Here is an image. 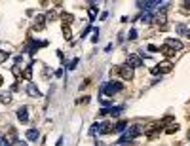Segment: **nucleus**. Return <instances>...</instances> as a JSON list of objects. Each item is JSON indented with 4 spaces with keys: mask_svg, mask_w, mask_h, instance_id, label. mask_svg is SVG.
Wrapping results in <instances>:
<instances>
[{
    "mask_svg": "<svg viewBox=\"0 0 190 146\" xmlns=\"http://www.w3.org/2000/svg\"><path fill=\"white\" fill-rule=\"evenodd\" d=\"M141 65H143V59L139 57V55H135V53H129L127 55V66L135 69V66H141Z\"/></svg>",
    "mask_w": 190,
    "mask_h": 146,
    "instance_id": "f257e3e1",
    "label": "nucleus"
},
{
    "mask_svg": "<svg viewBox=\"0 0 190 146\" xmlns=\"http://www.w3.org/2000/svg\"><path fill=\"white\" fill-rule=\"evenodd\" d=\"M118 74L124 78V80H131V78H133V69L127 66V65H124V66H120V69H118Z\"/></svg>",
    "mask_w": 190,
    "mask_h": 146,
    "instance_id": "f03ea898",
    "label": "nucleus"
},
{
    "mask_svg": "<svg viewBox=\"0 0 190 146\" xmlns=\"http://www.w3.org/2000/svg\"><path fill=\"white\" fill-rule=\"evenodd\" d=\"M165 46L171 48V49L175 51V49H183V42L177 40V38H167V40H165Z\"/></svg>",
    "mask_w": 190,
    "mask_h": 146,
    "instance_id": "7ed1b4c3",
    "label": "nucleus"
},
{
    "mask_svg": "<svg viewBox=\"0 0 190 146\" xmlns=\"http://www.w3.org/2000/svg\"><path fill=\"white\" fill-rule=\"evenodd\" d=\"M97 129H99V135H107V133H112V131H114V127L110 125L108 121H103V123H101V125H99Z\"/></svg>",
    "mask_w": 190,
    "mask_h": 146,
    "instance_id": "20e7f679",
    "label": "nucleus"
},
{
    "mask_svg": "<svg viewBox=\"0 0 190 146\" xmlns=\"http://www.w3.org/2000/svg\"><path fill=\"white\" fill-rule=\"evenodd\" d=\"M158 70H160L162 74H167V72H171V70H173V65H171L169 61H165V63H160V65H158Z\"/></svg>",
    "mask_w": 190,
    "mask_h": 146,
    "instance_id": "39448f33",
    "label": "nucleus"
},
{
    "mask_svg": "<svg viewBox=\"0 0 190 146\" xmlns=\"http://www.w3.org/2000/svg\"><path fill=\"white\" fill-rule=\"evenodd\" d=\"M27 93L30 95V97H42V93H40V89L34 85V84H29L27 85Z\"/></svg>",
    "mask_w": 190,
    "mask_h": 146,
    "instance_id": "423d86ee",
    "label": "nucleus"
},
{
    "mask_svg": "<svg viewBox=\"0 0 190 146\" xmlns=\"http://www.w3.org/2000/svg\"><path fill=\"white\" fill-rule=\"evenodd\" d=\"M17 118L19 121H29V114H27V106H21L17 110Z\"/></svg>",
    "mask_w": 190,
    "mask_h": 146,
    "instance_id": "0eeeda50",
    "label": "nucleus"
},
{
    "mask_svg": "<svg viewBox=\"0 0 190 146\" xmlns=\"http://www.w3.org/2000/svg\"><path fill=\"white\" fill-rule=\"evenodd\" d=\"M44 21H46L44 15H36V19H34V30H42L44 29Z\"/></svg>",
    "mask_w": 190,
    "mask_h": 146,
    "instance_id": "6e6552de",
    "label": "nucleus"
},
{
    "mask_svg": "<svg viewBox=\"0 0 190 146\" xmlns=\"http://www.w3.org/2000/svg\"><path fill=\"white\" fill-rule=\"evenodd\" d=\"M38 135H40L38 129H29V131H27V139H29V140H38Z\"/></svg>",
    "mask_w": 190,
    "mask_h": 146,
    "instance_id": "1a4fd4ad",
    "label": "nucleus"
},
{
    "mask_svg": "<svg viewBox=\"0 0 190 146\" xmlns=\"http://www.w3.org/2000/svg\"><path fill=\"white\" fill-rule=\"evenodd\" d=\"M0 103L10 105V103H12V95H10V93H0Z\"/></svg>",
    "mask_w": 190,
    "mask_h": 146,
    "instance_id": "9d476101",
    "label": "nucleus"
},
{
    "mask_svg": "<svg viewBox=\"0 0 190 146\" xmlns=\"http://www.w3.org/2000/svg\"><path fill=\"white\" fill-rule=\"evenodd\" d=\"M126 125H127V123H126V120H122V121H118L116 125H114V131H116V133H122V131L126 129Z\"/></svg>",
    "mask_w": 190,
    "mask_h": 146,
    "instance_id": "9b49d317",
    "label": "nucleus"
},
{
    "mask_svg": "<svg viewBox=\"0 0 190 146\" xmlns=\"http://www.w3.org/2000/svg\"><path fill=\"white\" fill-rule=\"evenodd\" d=\"M162 53L165 55V57H171V55H175V51H173L171 48H167V46H164V48H162Z\"/></svg>",
    "mask_w": 190,
    "mask_h": 146,
    "instance_id": "f8f14e48",
    "label": "nucleus"
},
{
    "mask_svg": "<svg viewBox=\"0 0 190 146\" xmlns=\"http://www.w3.org/2000/svg\"><path fill=\"white\" fill-rule=\"evenodd\" d=\"M63 34H65V38H67V40H71V36H72V32H71L69 25H63Z\"/></svg>",
    "mask_w": 190,
    "mask_h": 146,
    "instance_id": "ddd939ff",
    "label": "nucleus"
},
{
    "mask_svg": "<svg viewBox=\"0 0 190 146\" xmlns=\"http://www.w3.org/2000/svg\"><path fill=\"white\" fill-rule=\"evenodd\" d=\"M10 142H19V140H17V133H15L14 127L10 129Z\"/></svg>",
    "mask_w": 190,
    "mask_h": 146,
    "instance_id": "4468645a",
    "label": "nucleus"
},
{
    "mask_svg": "<svg viewBox=\"0 0 190 146\" xmlns=\"http://www.w3.org/2000/svg\"><path fill=\"white\" fill-rule=\"evenodd\" d=\"M23 76H25V80H30V78H32V69H30V66H27V69L23 70Z\"/></svg>",
    "mask_w": 190,
    "mask_h": 146,
    "instance_id": "2eb2a0df",
    "label": "nucleus"
},
{
    "mask_svg": "<svg viewBox=\"0 0 190 146\" xmlns=\"http://www.w3.org/2000/svg\"><path fill=\"white\" fill-rule=\"evenodd\" d=\"M61 17H63V21H65V25H67V23H72V21H74V17H72L71 14H63Z\"/></svg>",
    "mask_w": 190,
    "mask_h": 146,
    "instance_id": "dca6fc26",
    "label": "nucleus"
},
{
    "mask_svg": "<svg viewBox=\"0 0 190 146\" xmlns=\"http://www.w3.org/2000/svg\"><path fill=\"white\" fill-rule=\"evenodd\" d=\"M95 15H97V6H91V8H89V19H95Z\"/></svg>",
    "mask_w": 190,
    "mask_h": 146,
    "instance_id": "f3484780",
    "label": "nucleus"
},
{
    "mask_svg": "<svg viewBox=\"0 0 190 146\" xmlns=\"http://www.w3.org/2000/svg\"><path fill=\"white\" fill-rule=\"evenodd\" d=\"M175 30L179 32V34H184V32H186V25H183V23H181V25H177V27H175Z\"/></svg>",
    "mask_w": 190,
    "mask_h": 146,
    "instance_id": "a211bd4d",
    "label": "nucleus"
},
{
    "mask_svg": "<svg viewBox=\"0 0 190 146\" xmlns=\"http://www.w3.org/2000/svg\"><path fill=\"white\" fill-rule=\"evenodd\" d=\"M120 112H122V106H112L110 108V114L112 116H120Z\"/></svg>",
    "mask_w": 190,
    "mask_h": 146,
    "instance_id": "6ab92c4d",
    "label": "nucleus"
},
{
    "mask_svg": "<svg viewBox=\"0 0 190 146\" xmlns=\"http://www.w3.org/2000/svg\"><path fill=\"white\" fill-rule=\"evenodd\" d=\"M0 146H12V142H10L6 137H2V135H0Z\"/></svg>",
    "mask_w": 190,
    "mask_h": 146,
    "instance_id": "aec40b11",
    "label": "nucleus"
},
{
    "mask_svg": "<svg viewBox=\"0 0 190 146\" xmlns=\"http://www.w3.org/2000/svg\"><path fill=\"white\" fill-rule=\"evenodd\" d=\"M177 129H179V127H177L175 123H173V125H169V127L165 129V133H169V135H173V133H177Z\"/></svg>",
    "mask_w": 190,
    "mask_h": 146,
    "instance_id": "412c9836",
    "label": "nucleus"
},
{
    "mask_svg": "<svg viewBox=\"0 0 190 146\" xmlns=\"http://www.w3.org/2000/svg\"><path fill=\"white\" fill-rule=\"evenodd\" d=\"M12 72H14V76H17V78L21 76V69H19L17 65H15V66H12Z\"/></svg>",
    "mask_w": 190,
    "mask_h": 146,
    "instance_id": "4be33fe9",
    "label": "nucleus"
},
{
    "mask_svg": "<svg viewBox=\"0 0 190 146\" xmlns=\"http://www.w3.org/2000/svg\"><path fill=\"white\" fill-rule=\"evenodd\" d=\"M8 55H10L8 51H0V63H2V61H6V59H8Z\"/></svg>",
    "mask_w": 190,
    "mask_h": 146,
    "instance_id": "5701e85b",
    "label": "nucleus"
},
{
    "mask_svg": "<svg viewBox=\"0 0 190 146\" xmlns=\"http://www.w3.org/2000/svg\"><path fill=\"white\" fill-rule=\"evenodd\" d=\"M137 38V30L133 29V30H129V40H135Z\"/></svg>",
    "mask_w": 190,
    "mask_h": 146,
    "instance_id": "b1692460",
    "label": "nucleus"
},
{
    "mask_svg": "<svg viewBox=\"0 0 190 146\" xmlns=\"http://www.w3.org/2000/svg\"><path fill=\"white\" fill-rule=\"evenodd\" d=\"M76 63H78V59H72V61H71V66H69V69H71V70H72V69H74V66H76Z\"/></svg>",
    "mask_w": 190,
    "mask_h": 146,
    "instance_id": "393cba45",
    "label": "nucleus"
},
{
    "mask_svg": "<svg viewBox=\"0 0 190 146\" xmlns=\"http://www.w3.org/2000/svg\"><path fill=\"white\" fill-rule=\"evenodd\" d=\"M148 51L154 53V51H158V48H156V46H148Z\"/></svg>",
    "mask_w": 190,
    "mask_h": 146,
    "instance_id": "a878e982",
    "label": "nucleus"
},
{
    "mask_svg": "<svg viewBox=\"0 0 190 146\" xmlns=\"http://www.w3.org/2000/svg\"><path fill=\"white\" fill-rule=\"evenodd\" d=\"M183 6H184V10H190V2H183Z\"/></svg>",
    "mask_w": 190,
    "mask_h": 146,
    "instance_id": "bb28decb",
    "label": "nucleus"
},
{
    "mask_svg": "<svg viewBox=\"0 0 190 146\" xmlns=\"http://www.w3.org/2000/svg\"><path fill=\"white\" fill-rule=\"evenodd\" d=\"M186 38H188V40H190V30H186Z\"/></svg>",
    "mask_w": 190,
    "mask_h": 146,
    "instance_id": "cd10ccee",
    "label": "nucleus"
},
{
    "mask_svg": "<svg viewBox=\"0 0 190 146\" xmlns=\"http://www.w3.org/2000/svg\"><path fill=\"white\" fill-rule=\"evenodd\" d=\"M17 146H27V144L25 142H17Z\"/></svg>",
    "mask_w": 190,
    "mask_h": 146,
    "instance_id": "c85d7f7f",
    "label": "nucleus"
},
{
    "mask_svg": "<svg viewBox=\"0 0 190 146\" xmlns=\"http://www.w3.org/2000/svg\"><path fill=\"white\" fill-rule=\"evenodd\" d=\"M2 82H4V80H2V76H0V85H2Z\"/></svg>",
    "mask_w": 190,
    "mask_h": 146,
    "instance_id": "c756f323",
    "label": "nucleus"
},
{
    "mask_svg": "<svg viewBox=\"0 0 190 146\" xmlns=\"http://www.w3.org/2000/svg\"><path fill=\"white\" fill-rule=\"evenodd\" d=\"M188 139H190V131H188Z\"/></svg>",
    "mask_w": 190,
    "mask_h": 146,
    "instance_id": "7c9ffc66",
    "label": "nucleus"
}]
</instances>
